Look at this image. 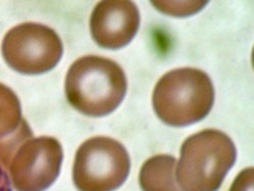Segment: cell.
I'll list each match as a JSON object with an SVG mask.
<instances>
[{"instance_id": "9c48e42d", "label": "cell", "mask_w": 254, "mask_h": 191, "mask_svg": "<svg viewBox=\"0 0 254 191\" xmlns=\"http://www.w3.org/2000/svg\"><path fill=\"white\" fill-rule=\"evenodd\" d=\"M177 159L169 154H156L142 165L139 174L142 191H183L176 180Z\"/></svg>"}, {"instance_id": "8fae6325", "label": "cell", "mask_w": 254, "mask_h": 191, "mask_svg": "<svg viewBox=\"0 0 254 191\" xmlns=\"http://www.w3.org/2000/svg\"><path fill=\"white\" fill-rule=\"evenodd\" d=\"M0 191H12L10 181L3 166H0Z\"/></svg>"}, {"instance_id": "30bf717a", "label": "cell", "mask_w": 254, "mask_h": 191, "mask_svg": "<svg viewBox=\"0 0 254 191\" xmlns=\"http://www.w3.org/2000/svg\"><path fill=\"white\" fill-rule=\"evenodd\" d=\"M254 190V170L253 167H248L243 170L234 183L231 184L229 191H253Z\"/></svg>"}, {"instance_id": "6da1fadb", "label": "cell", "mask_w": 254, "mask_h": 191, "mask_svg": "<svg viewBox=\"0 0 254 191\" xmlns=\"http://www.w3.org/2000/svg\"><path fill=\"white\" fill-rule=\"evenodd\" d=\"M127 79L116 61L88 55L71 64L65 78V95L72 107L92 117L115 111L125 98Z\"/></svg>"}, {"instance_id": "5b68a950", "label": "cell", "mask_w": 254, "mask_h": 191, "mask_svg": "<svg viewBox=\"0 0 254 191\" xmlns=\"http://www.w3.org/2000/svg\"><path fill=\"white\" fill-rule=\"evenodd\" d=\"M1 54L5 63L15 72L44 74L54 69L60 61L63 42L50 27L27 22L6 32Z\"/></svg>"}, {"instance_id": "52a82bcc", "label": "cell", "mask_w": 254, "mask_h": 191, "mask_svg": "<svg viewBox=\"0 0 254 191\" xmlns=\"http://www.w3.org/2000/svg\"><path fill=\"white\" fill-rule=\"evenodd\" d=\"M93 40L103 49L117 50L130 44L140 26V13L128 0H107L95 5L89 20Z\"/></svg>"}, {"instance_id": "8992f818", "label": "cell", "mask_w": 254, "mask_h": 191, "mask_svg": "<svg viewBox=\"0 0 254 191\" xmlns=\"http://www.w3.org/2000/svg\"><path fill=\"white\" fill-rule=\"evenodd\" d=\"M63 157L55 138H31L18 148L6 168L12 185L17 191H45L58 179Z\"/></svg>"}, {"instance_id": "7a4b0ae2", "label": "cell", "mask_w": 254, "mask_h": 191, "mask_svg": "<svg viewBox=\"0 0 254 191\" xmlns=\"http://www.w3.org/2000/svg\"><path fill=\"white\" fill-rule=\"evenodd\" d=\"M214 99V86L205 72L181 68L159 79L153 92V107L164 124L181 127L205 119Z\"/></svg>"}, {"instance_id": "277c9868", "label": "cell", "mask_w": 254, "mask_h": 191, "mask_svg": "<svg viewBox=\"0 0 254 191\" xmlns=\"http://www.w3.org/2000/svg\"><path fill=\"white\" fill-rule=\"evenodd\" d=\"M130 174L126 148L108 136H94L78 148L72 180L79 191H113Z\"/></svg>"}, {"instance_id": "ba28073f", "label": "cell", "mask_w": 254, "mask_h": 191, "mask_svg": "<svg viewBox=\"0 0 254 191\" xmlns=\"http://www.w3.org/2000/svg\"><path fill=\"white\" fill-rule=\"evenodd\" d=\"M33 138L28 122L22 116L17 95L0 83V163L8 168L20 145Z\"/></svg>"}, {"instance_id": "3957f363", "label": "cell", "mask_w": 254, "mask_h": 191, "mask_svg": "<svg viewBox=\"0 0 254 191\" xmlns=\"http://www.w3.org/2000/svg\"><path fill=\"white\" fill-rule=\"evenodd\" d=\"M237 159L233 140L207 129L188 136L181 147L176 180L183 191H217Z\"/></svg>"}]
</instances>
